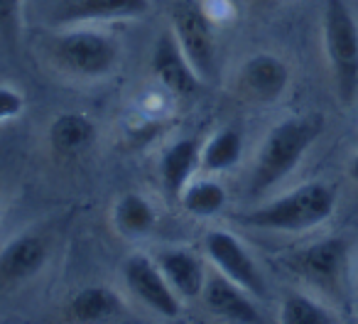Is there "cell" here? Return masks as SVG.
Listing matches in <instances>:
<instances>
[{
	"label": "cell",
	"mask_w": 358,
	"mask_h": 324,
	"mask_svg": "<svg viewBox=\"0 0 358 324\" xmlns=\"http://www.w3.org/2000/svg\"><path fill=\"white\" fill-rule=\"evenodd\" d=\"M22 111H25V99L20 91L10 89V86H0V123L17 118Z\"/></svg>",
	"instance_id": "603a6c76"
},
{
	"label": "cell",
	"mask_w": 358,
	"mask_h": 324,
	"mask_svg": "<svg viewBox=\"0 0 358 324\" xmlns=\"http://www.w3.org/2000/svg\"><path fill=\"white\" fill-rule=\"evenodd\" d=\"M289 86V66L275 55H253L241 64L236 89L253 104H275Z\"/></svg>",
	"instance_id": "ba28073f"
},
{
	"label": "cell",
	"mask_w": 358,
	"mask_h": 324,
	"mask_svg": "<svg viewBox=\"0 0 358 324\" xmlns=\"http://www.w3.org/2000/svg\"><path fill=\"white\" fill-rule=\"evenodd\" d=\"M334 206H336V192L331 187L324 182H307L273 199L270 204L243 214V221L253 229L299 234L324 224L334 214Z\"/></svg>",
	"instance_id": "7a4b0ae2"
},
{
	"label": "cell",
	"mask_w": 358,
	"mask_h": 324,
	"mask_svg": "<svg viewBox=\"0 0 358 324\" xmlns=\"http://www.w3.org/2000/svg\"><path fill=\"white\" fill-rule=\"evenodd\" d=\"M96 138V125L89 115L84 113H62L55 118L50 128V143L55 145L57 153L76 155L86 150Z\"/></svg>",
	"instance_id": "e0dca14e"
},
{
	"label": "cell",
	"mask_w": 358,
	"mask_h": 324,
	"mask_svg": "<svg viewBox=\"0 0 358 324\" xmlns=\"http://www.w3.org/2000/svg\"><path fill=\"white\" fill-rule=\"evenodd\" d=\"M172 35L199 74V79L211 81L216 71V30L199 0H177L172 6Z\"/></svg>",
	"instance_id": "5b68a950"
},
{
	"label": "cell",
	"mask_w": 358,
	"mask_h": 324,
	"mask_svg": "<svg viewBox=\"0 0 358 324\" xmlns=\"http://www.w3.org/2000/svg\"><path fill=\"white\" fill-rule=\"evenodd\" d=\"M324 120L319 115H292L275 123L263 138L248 180V195L260 197L278 182L292 175L299 160L322 135Z\"/></svg>",
	"instance_id": "6da1fadb"
},
{
	"label": "cell",
	"mask_w": 358,
	"mask_h": 324,
	"mask_svg": "<svg viewBox=\"0 0 358 324\" xmlns=\"http://www.w3.org/2000/svg\"><path fill=\"white\" fill-rule=\"evenodd\" d=\"M123 280L128 285L130 295L150 312L159 314L164 319H177L182 314V297L172 290L167 278L159 270L157 260L145 253L130 255L123 263Z\"/></svg>",
	"instance_id": "8992f818"
},
{
	"label": "cell",
	"mask_w": 358,
	"mask_h": 324,
	"mask_svg": "<svg viewBox=\"0 0 358 324\" xmlns=\"http://www.w3.org/2000/svg\"><path fill=\"white\" fill-rule=\"evenodd\" d=\"M324 50L341 104L358 96V22L343 0H327L324 8Z\"/></svg>",
	"instance_id": "3957f363"
},
{
	"label": "cell",
	"mask_w": 358,
	"mask_h": 324,
	"mask_svg": "<svg viewBox=\"0 0 358 324\" xmlns=\"http://www.w3.org/2000/svg\"><path fill=\"white\" fill-rule=\"evenodd\" d=\"M280 322L285 324H331L334 314L304 293H292L280 307Z\"/></svg>",
	"instance_id": "44dd1931"
},
{
	"label": "cell",
	"mask_w": 358,
	"mask_h": 324,
	"mask_svg": "<svg viewBox=\"0 0 358 324\" xmlns=\"http://www.w3.org/2000/svg\"><path fill=\"white\" fill-rule=\"evenodd\" d=\"M152 8V0H74L59 15L62 22H103L143 17Z\"/></svg>",
	"instance_id": "9a60e30c"
},
{
	"label": "cell",
	"mask_w": 358,
	"mask_h": 324,
	"mask_svg": "<svg viewBox=\"0 0 358 324\" xmlns=\"http://www.w3.org/2000/svg\"><path fill=\"white\" fill-rule=\"evenodd\" d=\"M196 167H201V143L196 138H179L164 150L159 160V180L169 197L182 195L187 185L194 180Z\"/></svg>",
	"instance_id": "5bb4252c"
},
{
	"label": "cell",
	"mask_w": 358,
	"mask_h": 324,
	"mask_svg": "<svg viewBox=\"0 0 358 324\" xmlns=\"http://www.w3.org/2000/svg\"><path fill=\"white\" fill-rule=\"evenodd\" d=\"M204 253L209 258V263L214 265V270H219L221 275L238 283L253 297H265L268 290H265V278L260 273L258 263L231 231L211 229L204 236Z\"/></svg>",
	"instance_id": "52a82bcc"
},
{
	"label": "cell",
	"mask_w": 358,
	"mask_h": 324,
	"mask_svg": "<svg viewBox=\"0 0 358 324\" xmlns=\"http://www.w3.org/2000/svg\"><path fill=\"white\" fill-rule=\"evenodd\" d=\"M66 314L76 322H106V319L123 314V302H120L118 293H113L110 288L89 285L71 297Z\"/></svg>",
	"instance_id": "2e32d148"
},
{
	"label": "cell",
	"mask_w": 358,
	"mask_h": 324,
	"mask_svg": "<svg viewBox=\"0 0 358 324\" xmlns=\"http://www.w3.org/2000/svg\"><path fill=\"white\" fill-rule=\"evenodd\" d=\"M52 55L55 62L64 71L84 79H99L118 66L120 45L110 35L101 30H76L62 32L52 42Z\"/></svg>",
	"instance_id": "277c9868"
},
{
	"label": "cell",
	"mask_w": 358,
	"mask_h": 324,
	"mask_svg": "<svg viewBox=\"0 0 358 324\" xmlns=\"http://www.w3.org/2000/svg\"><path fill=\"white\" fill-rule=\"evenodd\" d=\"M157 265L162 270V275L167 278V283L172 285V290L182 300H194L201 297V290L206 283V270L204 260L196 253L187 248H164L157 253Z\"/></svg>",
	"instance_id": "4fadbf2b"
},
{
	"label": "cell",
	"mask_w": 358,
	"mask_h": 324,
	"mask_svg": "<svg viewBox=\"0 0 358 324\" xmlns=\"http://www.w3.org/2000/svg\"><path fill=\"white\" fill-rule=\"evenodd\" d=\"M50 251L35 234H22L0 251V283H22L40 273L47 265Z\"/></svg>",
	"instance_id": "7c38bea8"
},
{
	"label": "cell",
	"mask_w": 358,
	"mask_h": 324,
	"mask_svg": "<svg viewBox=\"0 0 358 324\" xmlns=\"http://www.w3.org/2000/svg\"><path fill=\"white\" fill-rule=\"evenodd\" d=\"M348 260V244L343 239H324L307 248L297 251L289 258V268L314 285H334L341 278V270Z\"/></svg>",
	"instance_id": "8fae6325"
},
{
	"label": "cell",
	"mask_w": 358,
	"mask_h": 324,
	"mask_svg": "<svg viewBox=\"0 0 358 324\" xmlns=\"http://www.w3.org/2000/svg\"><path fill=\"white\" fill-rule=\"evenodd\" d=\"M155 209L143 195H123L113 206V224L128 239H143L155 229Z\"/></svg>",
	"instance_id": "ac0fdd59"
},
{
	"label": "cell",
	"mask_w": 358,
	"mask_h": 324,
	"mask_svg": "<svg viewBox=\"0 0 358 324\" xmlns=\"http://www.w3.org/2000/svg\"><path fill=\"white\" fill-rule=\"evenodd\" d=\"M204 304L214 317L224 319V322H260V312L253 302V295L245 288H241L238 283L229 280L226 275H221L219 270L206 275L204 290H201Z\"/></svg>",
	"instance_id": "30bf717a"
},
{
	"label": "cell",
	"mask_w": 358,
	"mask_h": 324,
	"mask_svg": "<svg viewBox=\"0 0 358 324\" xmlns=\"http://www.w3.org/2000/svg\"><path fill=\"white\" fill-rule=\"evenodd\" d=\"M226 199H229L226 190L216 180H209V177H204V180H192L189 185L182 190V195H179L182 209L192 216H201V219L219 214L226 206Z\"/></svg>",
	"instance_id": "ffe728a7"
},
{
	"label": "cell",
	"mask_w": 358,
	"mask_h": 324,
	"mask_svg": "<svg viewBox=\"0 0 358 324\" xmlns=\"http://www.w3.org/2000/svg\"><path fill=\"white\" fill-rule=\"evenodd\" d=\"M243 157V138L236 128H221L201 145V170L226 172Z\"/></svg>",
	"instance_id": "d6986e66"
},
{
	"label": "cell",
	"mask_w": 358,
	"mask_h": 324,
	"mask_svg": "<svg viewBox=\"0 0 358 324\" xmlns=\"http://www.w3.org/2000/svg\"><path fill=\"white\" fill-rule=\"evenodd\" d=\"M348 175H351V180L358 182V155L351 160V165H348Z\"/></svg>",
	"instance_id": "cb8c5ba5"
},
{
	"label": "cell",
	"mask_w": 358,
	"mask_h": 324,
	"mask_svg": "<svg viewBox=\"0 0 358 324\" xmlns=\"http://www.w3.org/2000/svg\"><path fill=\"white\" fill-rule=\"evenodd\" d=\"M152 74L174 96H194L204 84L194 71V66L189 64V59L185 57V52H182V47H179L177 37L172 32L159 35L157 45H155Z\"/></svg>",
	"instance_id": "9c48e42d"
},
{
	"label": "cell",
	"mask_w": 358,
	"mask_h": 324,
	"mask_svg": "<svg viewBox=\"0 0 358 324\" xmlns=\"http://www.w3.org/2000/svg\"><path fill=\"white\" fill-rule=\"evenodd\" d=\"M22 0H0V32L6 37H15L20 30Z\"/></svg>",
	"instance_id": "7402d4cb"
}]
</instances>
